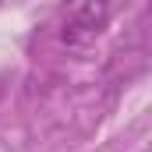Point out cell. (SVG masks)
I'll list each match as a JSON object with an SVG mask.
<instances>
[{"label": "cell", "mask_w": 152, "mask_h": 152, "mask_svg": "<svg viewBox=\"0 0 152 152\" xmlns=\"http://www.w3.org/2000/svg\"><path fill=\"white\" fill-rule=\"evenodd\" d=\"M110 21V4L103 0H92V4H78L67 11V21H64V42L67 46H88L92 39L99 36Z\"/></svg>", "instance_id": "6da1fadb"}, {"label": "cell", "mask_w": 152, "mask_h": 152, "mask_svg": "<svg viewBox=\"0 0 152 152\" xmlns=\"http://www.w3.org/2000/svg\"><path fill=\"white\" fill-rule=\"evenodd\" d=\"M142 152H152V142H149V145H145V149H142Z\"/></svg>", "instance_id": "7a4b0ae2"}]
</instances>
